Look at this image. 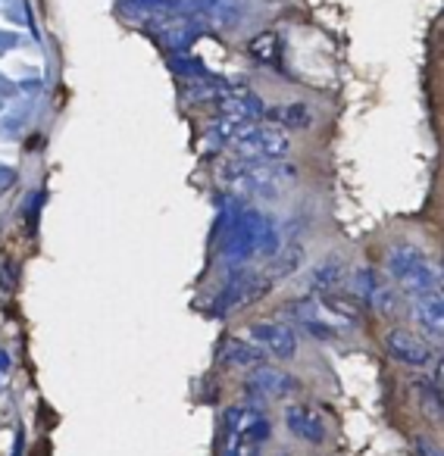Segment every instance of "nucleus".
<instances>
[{
	"label": "nucleus",
	"instance_id": "f257e3e1",
	"mask_svg": "<svg viewBox=\"0 0 444 456\" xmlns=\"http://www.w3.org/2000/svg\"><path fill=\"white\" fill-rule=\"evenodd\" d=\"M385 269H388V275L398 281L400 294H407L410 300L419 297V294L438 291V285H441V275L432 266L429 254H425L419 244H410V241H398L388 248Z\"/></svg>",
	"mask_w": 444,
	"mask_h": 456
},
{
	"label": "nucleus",
	"instance_id": "f03ea898",
	"mask_svg": "<svg viewBox=\"0 0 444 456\" xmlns=\"http://www.w3.org/2000/svg\"><path fill=\"white\" fill-rule=\"evenodd\" d=\"M273 291L269 279L254 266H232L229 275H226V285L219 288L213 300V316H229L235 313L238 306H248V304H257L263 294Z\"/></svg>",
	"mask_w": 444,
	"mask_h": 456
},
{
	"label": "nucleus",
	"instance_id": "7ed1b4c3",
	"mask_svg": "<svg viewBox=\"0 0 444 456\" xmlns=\"http://www.w3.org/2000/svg\"><path fill=\"white\" fill-rule=\"evenodd\" d=\"M141 22L153 35V41L160 47H166L169 53H185L203 35H210L207 20H201V16H147Z\"/></svg>",
	"mask_w": 444,
	"mask_h": 456
},
{
	"label": "nucleus",
	"instance_id": "20e7f679",
	"mask_svg": "<svg viewBox=\"0 0 444 456\" xmlns=\"http://www.w3.org/2000/svg\"><path fill=\"white\" fill-rule=\"evenodd\" d=\"M235 157L248 159H285L292 153V138L279 126H248L232 144Z\"/></svg>",
	"mask_w": 444,
	"mask_h": 456
},
{
	"label": "nucleus",
	"instance_id": "39448f33",
	"mask_svg": "<svg viewBox=\"0 0 444 456\" xmlns=\"http://www.w3.org/2000/svg\"><path fill=\"white\" fill-rule=\"evenodd\" d=\"M216 103V113L226 116V119H238V122H248V126H254L257 119H263V113H267V103H263V97L257 94L254 88H248L244 82H235L226 94L219 97Z\"/></svg>",
	"mask_w": 444,
	"mask_h": 456
},
{
	"label": "nucleus",
	"instance_id": "423d86ee",
	"mask_svg": "<svg viewBox=\"0 0 444 456\" xmlns=\"http://www.w3.org/2000/svg\"><path fill=\"white\" fill-rule=\"evenodd\" d=\"M248 341H254L263 354L275 356V360H292L298 354V335L285 322H273V319H260L251 325Z\"/></svg>",
	"mask_w": 444,
	"mask_h": 456
},
{
	"label": "nucleus",
	"instance_id": "0eeeda50",
	"mask_svg": "<svg viewBox=\"0 0 444 456\" xmlns=\"http://www.w3.org/2000/svg\"><path fill=\"white\" fill-rule=\"evenodd\" d=\"M385 350L394 362L410 366V369H429L432 362H435V350H432V344H425L423 338L410 335V331H404V329L388 331Z\"/></svg>",
	"mask_w": 444,
	"mask_h": 456
},
{
	"label": "nucleus",
	"instance_id": "6e6552de",
	"mask_svg": "<svg viewBox=\"0 0 444 456\" xmlns=\"http://www.w3.org/2000/svg\"><path fill=\"white\" fill-rule=\"evenodd\" d=\"M300 387V381L294 375L282 372V369L273 366H257L251 372V379L244 381V394L257 400H282V397H292L294 391Z\"/></svg>",
	"mask_w": 444,
	"mask_h": 456
},
{
	"label": "nucleus",
	"instance_id": "1a4fd4ad",
	"mask_svg": "<svg viewBox=\"0 0 444 456\" xmlns=\"http://www.w3.org/2000/svg\"><path fill=\"white\" fill-rule=\"evenodd\" d=\"M285 428L292 431L298 441L304 444H313V447H319V444L325 441V422L323 416H319L313 406H304V403H292L285 410Z\"/></svg>",
	"mask_w": 444,
	"mask_h": 456
},
{
	"label": "nucleus",
	"instance_id": "9d476101",
	"mask_svg": "<svg viewBox=\"0 0 444 456\" xmlns=\"http://www.w3.org/2000/svg\"><path fill=\"white\" fill-rule=\"evenodd\" d=\"M413 319L416 325L432 338H441L444 331V304H441V291H429V294H419L413 297Z\"/></svg>",
	"mask_w": 444,
	"mask_h": 456
},
{
	"label": "nucleus",
	"instance_id": "9b49d317",
	"mask_svg": "<svg viewBox=\"0 0 444 456\" xmlns=\"http://www.w3.org/2000/svg\"><path fill=\"white\" fill-rule=\"evenodd\" d=\"M219 360L232 369L267 366V354H263L254 341H248V338H226V341H222V350H219Z\"/></svg>",
	"mask_w": 444,
	"mask_h": 456
},
{
	"label": "nucleus",
	"instance_id": "f8f14e48",
	"mask_svg": "<svg viewBox=\"0 0 444 456\" xmlns=\"http://www.w3.org/2000/svg\"><path fill=\"white\" fill-rule=\"evenodd\" d=\"M304 260H307V248L300 241L282 244L279 254H275L273 260H269V266H267V273H263V275L269 279V285H279V281L292 279L294 273H300Z\"/></svg>",
	"mask_w": 444,
	"mask_h": 456
},
{
	"label": "nucleus",
	"instance_id": "ddd939ff",
	"mask_svg": "<svg viewBox=\"0 0 444 456\" xmlns=\"http://www.w3.org/2000/svg\"><path fill=\"white\" fill-rule=\"evenodd\" d=\"M344 273H348V266H344L338 256H329V260H323L319 266H313L310 273H307L304 285L313 297H323V294H332L338 285H341Z\"/></svg>",
	"mask_w": 444,
	"mask_h": 456
},
{
	"label": "nucleus",
	"instance_id": "4468645a",
	"mask_svg": "<svg viewBox=\"0 0 444 456\" xmlns=\"http://www.w3.org/2000/svg\"><path fill=\"white\" fill-rule=\"evenodd\" d=\"M248 128V122H238V119H226V116H216L207 128H203V147L210 153H219L226 147H232L238 141V134Z\"/></svg>",
	"mask_w": 444,
	"mask_h": 456
},
{
	"label": "nucleus",
	"instance_id": "2eb2a0df",
	"mask_svg": "<svg viewBox=\"0 0 444 456\" xmlns=\"http://www.w3.org/2000/svg\"><path fill=\"white\" fill-rule=\"evenodd\" d=\"M232 78H226V76H216V72H210V76H203V78H197V82H185V97H188L191 103H213V101H219L226 91L232 88Z\"/></svg>",
	"mask_w": 444,
	"mask_h": 456
},
{
	"label": "nucleus",
	"instance_id": "dca6fc26",
	"mask_svg": "<svg viewBox=\"0 0 444 456\" xmlns=\"http://www.w3.org/2000/svg\"><path fill=\"white\" fill-rule=\"evenodd\" d=\"M263 119L275 122V126H285V128H298V132H307V128H313V110L307 107V103H288V107H275L263 113Z\"/></svg>",
	"mask_w": 444,
	"mask_h": 456
},
{
	"label": "nucleus",
	"instance_id": "f3484780",
	"mask_svg": "<svg viewBox=\"0 0 444 456\" xmlns=\"http://www.w3.org/2000/svg\"><path fill=\"white\" fill-rule=\"evenodd\" d=\"M166 66H169L172 76L185 78V82H197V78L210 76L207 63H203L197 53L185 51V53H166Z\"/></svg>",
	"mask_w": 444,
	"mask_h": 456
},
{
	"label": "nucleus",
	"instance_id": "a211bd4d",
	"mask_svg": "<svg viewBox=\"0 0 444 456\" xmlns=\"http://www.w3.org/2000/svg\"><path fill=\"white\" fill-rule=\"evenodd\" d=\"M248 53L263 66H282V38L275 32H260L251 38Z\"/></svg>",
	"mask_w": 444,
	"mask_h": 456
},
{
	"label": "nucleus",
	"instance_id": "6ab92c4d",
	"mask_svg": "<svg viewBox=\"0 0 444 456\" xmlns=\"http://www.w3.org/2000/svg\"><path fill=\"white\" fill-rule=\"evenodd\" d=\"M382 285H385V281H382V275L375 273V269H369V266H360L354 275H350V291H354V297L363 300V304H369Z\"/></svg>",
	"mask_w": 444,
	"mask_h": 456
},
{
	"label": "nucleus",
	"instance_id": "aec40b11",
	"mask_svg": "<svg viewBox=\"0 0 444 456\" xmlns=\"http://www.w3.org/2000/svg\"><path fill=\"white\" fill-rule=\"evenodd\" d=\"M416 397H419V406H423L435 422H441V385L432 381V379H419L416 381Z\"/></svg>",
	"mask_w": 444,
	"mask_h": 456
},
{
	"label": "nucleus",
	"instance_id": "412c9836",
	"mask_svg": "<svg viewBox=\"0 0 444 456\" xmlns=\"http://www.w3.org/2000/svg\"><path fill=\"white\" fill-rule=\"evenodd\" d=\"M282 248V232H279V222L273 216H267L263 222V232H260V241H257V256L260 260H273Z\"/></svg>",
	"mask_w": 444,
	"mask_h": 456
},
{
	"label": "nucleus",
	"instance_id": "4be33fe9",
	"mask_svg": "<svg viewBox=\"0 0 444 456\" xmlns=\"http://www.w3.org/2000/svg\"><path fill=\"white\" fill-rule=\"evenodd\" d=\"M369 306H373V310H379L382 316H394V313H398V306H400V294L394 291L391 285H382L379 291H375V297L369 300Z\"/></svg>",
	"mask_w": 444,
	"mask_h": 456
},
{
	"label": "nucleus",
	"instance_id": "5701e85b",
	"mask_svg": "<svg viewBox=\"0 0 444 456\" xmlns=\"http://www.w3.org/2000/svg\"><path fill=\"white\" fill-rule=\"evenodd\" d=\"M4 13H7L10 22H16V26H29L35 32L32 26V10H29V0H4Z\"/></svg>",
	"mask_w": 444,
	"mask_h": 456
},
{
	"label": "nucleus",
	"instance_id": "b1692460",
	"mask_svg": "<svg viewBox=\"0 0 444 456\" xmlns=\"http://www.w3.org/2000/svg\"><path fill=\"white\" fill-rule=\"evenodd\" d=\"M41 203H45V191H32V194H29V200H26V219H29V228H35V222H38Z\"/></svg>",
	"mask_w": 444,
	"mask_h": 456
},
{
	"label": "nucleus",
	"instance_id": "393cba45",
	"mask_svg": "<svg viewBox=\"0 0 444 456\" xmlns=\"http://www.w3.org/2000/svg\"><path fill=\"white\" fill-rule=\"evenodd\" d=\"M13 47H20V35H16V32H0V57H7Z\"/></svg>",
	"mask_w": 444,
	"mask_h": 456
},
{
	"label": "nucleus",
	"instance_id": "a878e982",
	"mask_svg": "<svg viewBox=\"0 0 444 456\" xmlns=\"http://www.w3.org/2000/svg\"><path fill=\"white\" fill-rule=\"evenodd\" d=\"M10 184H16V169L7 163H0V191H7Z\"/></svg>",
	"mask_w": 444,
	"mask_h": 456
},
{
	"label": "nucleus",
	"instance_id": "bb28decb",
	"mask_svg": "<svg viewBox=\"0 0 444 456\" xmlns=\"http://www.w3.org/2000/svg\"><path fill=\"white\" fill-rule=\"evenodd\" d=\"M16 94V82H10L4 72H0V101H10Z\"/></svg>",
	"mask_w": 444,
	"mask_h": 456
},
{
	"label": "nucleus",
	"instance_id": "cd10ccee",
	"mask_svg": "<svg viewBox=\"0 0 444 456\" xmlns=\"http://www.w3.org/2000/svg\"><path fill=\"white\" fill-rule=\"evenodd\" d=\"M416 450H419V456H441V450H438L432 441H425V437H419L416 441Z\"/></svg>",
	"mask_w": 444,
	"mask_h": 456
},
{
	"label": "nucleus",
	"instance_id": "c85d7f7f",
	"mask_svg": "<svg viewBox=\"0 0 444 456\" xmlns=\"http://www.w3.org/2000/svg\"><path fill=\"white\" fill-rule=\"evenodd\" d=\"M4 107H7V103H4V101H0V113H4Z\"/></svg>",
	"mask_w": 444,
	"mask_h": 456
},
{
	"label": "nucleus",
	"instance_id": "c756f323",
	"mask_svg": "<svg viewBox=\"0 0 444 456\" xmlns=\"http://www.w3.org/2000/svg\"><path fill=\"white\" fill-rule=\"evenodd\" d=\"M0 4H4V0H0Z\"/></svg>",
	"mask_w": 444,
	"mask_h": 456
}]
</instances>
